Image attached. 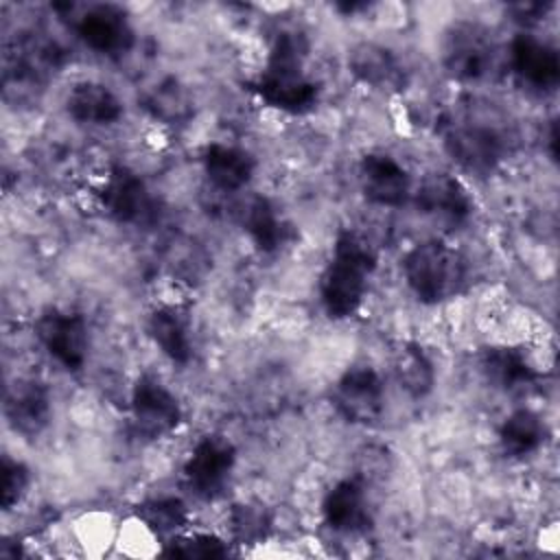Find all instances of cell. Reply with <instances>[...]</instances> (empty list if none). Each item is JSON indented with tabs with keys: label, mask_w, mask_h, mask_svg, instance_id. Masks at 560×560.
<instances>
[{
	"label": "cell",
	"mask_w": 560,
	"mask_h": 560,
	"mask_svg": "<svg viewBox=\"0 0 560 560\" xmlns=\"http://www.w3.org/2000/svg\"><path fill=\"white\" fill-rule=\"evenodd\" d=\"M442 147L451 160L470 175H490L508 158L505 129L477 112H451L440 125Z\"/></svg>",
	"instance_id": "cell-3"
},
{
	"label": "cell",
	"mask_w": 560,
	"mask_h": 560,
	"mask_svg": "<svg viewBox=\"0 0 560 560\" xmlns=\"http://www.w3.org/2000/svg\"><path fill=\"white\" fill-rule=\"evenodd\" d=\"M236 466V446L223 433H206L190 448L182 475L186 488L201 501L223 494Z\"/></svg>",
	"instance_id": "cell-6"
},
{
	"label": "cell",
	"mask_w": 560,
	"mask_h": 560,
	"mask_svg": "<svg viewBox=\"0 0 560 560\" xmlns=\"http://www.w3.org/2000/svg\"><path fill=\"white\" fill-rule=\"evenodd\" d=\"M201 166H203L206 179L217 190L236 192L252 182L256 171V160L249 151L241 147L210 142L201 153Z\"/></svg>",
	"instance_id": "cell-21"
},
{
	"label": "cell",
	"mask_w": 560,
	"mask_h": 560,
	"mask_svg": "<svg viewBox=\"0 0 560 560\" xmlns=\"http://www.w3.org/2000/svg\"><path fill=\"white\" fill-rule=\"evenodd\" d=\"M547 153L556 162L558 160V122L556 118L549 120V131H547Z\"/></svg>",
	"instance_id": "cell-31"
},
{
	"label": "cell",
	"mask_w": 560,
	"mask_h": 560,
	"mask_svg": "<svg viewBox=\"0 0 560 560\" xmlns=\"http://www.w3.org/2000/svg\"><path fill=\"white\" fill-rule=\"evenodd\" d=\"M332 409L350 424L370 427L385 411V385L381 374L368 363L346 368L330 389Z\"/></svg>",
	"instance_id": "cell-7"
},
{
	"label": "cell",
	"mask_w": 560,
	"mask_h": 560,
	"mask_svg": "<svg viewBox=\"0 0 560 560\" xmlns=\"http://www.w3.org/2000/svg\"><path fill=\"white\" fill-rule=\"evenodd\" d=\"M545 420L532 409H516L499 427V448L510 459L534 455L547 440Z\"/></svg>",
	"instance_id": "cell-25"
},
{
	"label": "cell",
	"mask_w": 560,
	"mask_h": 560,
	"mask_svg": "<svg viewBox=\"0 0 560 560\" xmlns=\"http://www.w3.org/2000/svg\"><path fill=\"white\" fill-rule=\"evenodd\" d=\"M147 335L171 363L186 365L192 359L190 322L177 304L155 306L147 317Z\"/></svg>",
	"instance_id": "cell-22"
},
{
	"label": "cell",
	"mask_w": 560,
	"mask_h": 560,
	"mask_svg": "<svg viewBox=\"0 0 560 560\" xmlns=\"http://www.w3.org/2000/svg\"><path fill=\"white\" fill-rule=\"evenodd\" d=\"M392 372L400 389L413 400L427 398L435 387L433 361L416 341H398L392 348Z\"/></svg>",
	"instance_id": "cell-23"
},
{
	"label": "cell",
	"mask_w": 560,
	"mask_h": 560,
	"mask_svg": "<svg viewBox=\"0 0 560 560\" xmlns=\"http://www.w3.org/2000/svg\"><path fill=\"white\" fill-rule=\"evenodd\" d=\"M359 186L363 197L381 208H400L413 192L409 171L385 151H370L361 158Z\"/></svg>",
	"instance_id": "cell-13"
},
{
	"label": "cell",
	"mask_w": 560,
	"mask_h": 560,
	"mask_svg": "<svg viewBox=\"0 0 560 560\" xmlns=\"http://www.w3.org/2000/svg\"><path fill=\"white\" fill-rule=\"evenodd\" d=\"M77 37L94 52L120 57L131 50L136 42L129 15L118 4H92L74 18Z\"/></svg>",
	"instance_id": "cell-11"
},
{
	"label": "cell",
	"mask_w": 560,
	"mask_h": 560,
	"mask_svg": "<svg viewBox=\"0 0 560 560\" xmlns=\"http://www.w3.org/2000/svg\"><path fill=\"white\" fill-rule=\"evenodd\" d=\"M131 427L142 440H162L177 431L184 420L177 396L155 376L142 374L129 394Z\"/></svg>",
	"instance_id": "cell-10"
},
{
	"label": "cell",
	"mask_w": 560,
	"mask_h": 560,
	"mask_svg": "<svg viewBox=\"0 0 560 560\" xmlns=\"http://www.w3.org/2000/svg\"><path fill=\"white\" fill-rule=\"evenodd\" d=\"M348 72L378 92H400L409 81L400 57L376 42H359L348 50Z\"/></svg>",
	"instance_id": "cell-16"
},
{
	"label": "cell",
	"mask_w": 560,
	"mask_h": 560,
	"mask_svg": "<svg viewBox=\"0 0 560 560\" xmlns=\"http://www.w3.org/2000/svg\"><path fill=\"white\" fill-rule=\"evenodd\" d=\"M138 518L158 536H177L188 521V510L177 497H155L136 508Z\"/></svg>",
	"instance_id": "cell-26"
},
{
	"label": "cell",
	"mask_w": 560,
	"mask_h": 560,
	"mask_svg": "<svg viewBox=\"0 0 560 560\" xmlns=\"http://www.w3.org/2000/svg\"><path fill=\"white\" fill-rule=\"evenodd\" d=\"M0 472H2V483H0V505L4 512H9L11 508H15L28 486H31V470L24 462L20 459H11L9 455L2 457V464H0Z\"/></svg>",
	"instance_id": "cell-29"
},
{
	"label": "cell",
	"mask_w": 560,
	"mask_h": 560,
	"mask_svg": "<svg viewBox=\"0 0 560 560\" xmlns=\"http://www.w3.org/2000/svg\"><path fill=\"white\" fill-rule=\"evenodd\" d=\"M4 416L9 427L24 435L37 438L52 418V400L48 387L37 378H18L4 396Z\"/></svg>",
	"instance_id": "cell-17"
},
{
	"label": "cell",
	"mask_w": 560,
	"mask_h": 560,
	"mask_svg": "<svg viewBox=\"0 0 560 560\" xmlns=\"http://www.w3.org/2000/svg\"><path fill=\"white\" fill-rule=\"evenodd\" d=\"M549 9H551V4H540V2H518V4H512V7H510L514 20L521 22V24H525V26L545 20V15H547Z\"/></svg>",
	"instance_id": "cell-30"
},
{
	"label": "cell",
	"mask_w": 560,
	"mask_h": 560,
	"mask_svg": "<svg viewBox=\"0 0 560 560\" xmlns=\"http://www.w3.org/2000/svg\"><path fill=\"white\" fill-rule=\"evenodd\" d=\"M499 59V46L488 26L475 20L453 22L442 37V66L448 77L462 83L488 79Z\"/></svg>",
	"instance_id": "cell-5"
},
{
	"label": "cell",
	"mask_w": 560,
	"mask_h": 560,
	"mask_svg": "<svg viewBox=\"0 0 560 560\" xmlns=\"http://www.w3.org/2000/svg\"><path fill=\"white\" fill-rule=\"evenodd\" d=\"M164 556H171V558H186V560H192V558H223L228 556V545L212 536V534H190V536H173L164 551Z\"/></svg>",
	"instance_id": "cell-28"
},
{
	"label": "cell",
	"mask_w": 560,
	"mask_h": 560,
	"mask_svg": "<svg viewBox=\"0 0 560 560\" xmlns=\"http://www.w3.org/2000/svg\"><path fill=\"white\" fill-rule=\"evenodd\" d=\"M508 59L514 77L529 90L549 92L560 81L558 50L532 33H518L510 42Z\"/></svg>",
	"instance_id": "cell-14"
},
{
	"label": "cell",
	"mask_w": 560,
	"mask_h": 560,
	"mask_svg": "<svg viewBox=\"0 0 560 560\" xmlns=\"http://www.w3.org/2000/svg\"><path fill=\"white\" fill-rule=\"evenodd\" d=\"M479 372L483 378L501 392H521L538 381V370L514 346H488L477 357Z\"/></svg>",
	"instance_id": "cell-19"
},
{
	"label": "cell",
	"mask_w": 560,
	"mask_h": 560,
	"mask_svg": "<svg viewBox=\"0 0 560 560\" xmlns=\"http://www.w3.org/2000/svg\"><path fill=\"white\" fill-rule=\"evenodd\" d=\"M35 337L46 354L68 372H79L88 361L90 332L81 313L48 306L35 319Z\"/></svg>",
	"instance_id": "cell-9"
},
{
	"label": "cell",
	"mask_w": 560,
	"mask_h": 560,
	"mask_svg": "<svg viewBox=\"0 0 560 560\" xmlns=\"http://www.w3.org/2000/svg\"><path fill=\"white\" fill-rule=\"evenodd\" d=\"M241 228L260 254H276L293 241V225L273 199L256 195L241 208Z\"/></svg>",
	"instance_id": "cell-18"
},
{
	"label": "cell",
	"mask_w": 560,
	"mask_h": 560,
	"mask_svg": "<svg viewBox=\"0 0 560 560\" xmlns=\"http://www.w3.org/2000/svg\"><path fill=\"white\" fill-rule=\"evenodd\" d=\"M322 518L337 534L354 536L368 532L372 527V512L363 479L346 477L330 486L322 499Z\"/></svg>",
	"instance_id": "cell-15"
},
{
	"label": "cell",
	"mask_w": 560,
	"mask_h": 560,
	"mask_svg": "<svg viewBox=\"0 0 560 560\" xmlns=\"http://www.w3.org/2000/svg\"><path fill=\"white\" fill-rule=\"evenodd\" d=\"M232 538L241 545L262 542L271 532V514L262 503H236L228 516Z\"/></svg>",
	"instance_id": "cell-27"
},
{
	"label": "cell",
	"mask_w": 560,
	"mask_h": 560,
	"mask_svg": "<svg viewBox=\"0 0 560 560\" xmlns=\"http://www.w3.org/2000/svg\"><path fill=\"white\" fill-rule=\"evenodd\" d=\"M376 262L374 245L357 230L348 228L335 236L319 276V302L330 319H348L361 308Z\"/></svg>",
	"instance_id": "cell-2"
},
{
	"label": "cell",
	"mask_w": 560,
	"mask_h": 560,
	"mask_svg": "<svg viewBox=\"0 0 560 560\" xmlns=\"http://www.w3.org/2000/svg\"><path fill=\"white\" fill-rule=\"evenodd\" d=\"M418 210L446 225H464L475 212V199L459 177L446 171H433L422 177L413 192Z\"/></svg>",
	"instance_id": "cell-12"
},
{
	"label": "cell",
	"mask_w": 560,
	"mask_h": 560,
	"mask_svg": "<svg viewBox=\"0 0 560 560\" xmlns=\"http://www.w3.org/2000/svg\"><path fill=\"white\" fill-rule=\"evenodd\" d=\"M308 46L300 33H278L265 68L249 90L267 105L284 114H306L319 101V85L306 74Z\"/></svg>",
	"instance_id": "cell-1"
},
{
	"label": "cell",
	"mask_w": 560,
	"mask_h": 560,
	"mask_svg": "<svg viewBox=\"0 0 560 560\" xmlns=\"http://www.w3.org/2000/svg\"><path fill=\"white\" fill-rule=\"evenodd\" d=\"M66 112L79 125L107 127L122 118L125 105L109 85L101 81H79L66 96Z\"/></svg>",
	"instance_id": "cell-20"
},
{
	"label": "cell",
	"mask_w": 560,
	"mask_h": 560,
	"mask_svg": "<svg viewBox=\"0 0 560 560\" xmlns=\"http://www.w3.org/2000/svg\"><path fill=\"white\" fill-rule=\"evenodd\" d=\"M98 203L105 214L120 225H147L158 214V203L142 179L133 168L125 164H112L98 188Z\"/></svg>",
	"instance_id": "cell-8"
},
{
	"label": "cell",
	"mask_w": 560,
	"mask_h": 560,
	"mask_svg": "<svg viewBox=\"0 0 560 560\" xmlns=\"http://www.w3.org/2000/svg\"><path fill=\"white\" fill-rule=\"evenodd\" d=\"M144 112L168 127H177L190 120L192 98L188 90L175 77H158L138 96Z\"/></svg>",
	"instance_id": "cell-24"
},
{
	"label": "cell",
	"mask_w": 560,
	"mask_h": 560,
	"mask_svg": "<svg viewBox=\"0 0 560 560\" xmlns=\"http://www.w3.org/2000/svg\"><path fill=\"white\" fill-rule=\"evenodd\" d=\"M400 267L407 289L422 304L446 302L459 295L468 282L464 254L440 238L416 243Z\"/></svg>",
	"instance_id": "cell-4"
}]
</instances>
